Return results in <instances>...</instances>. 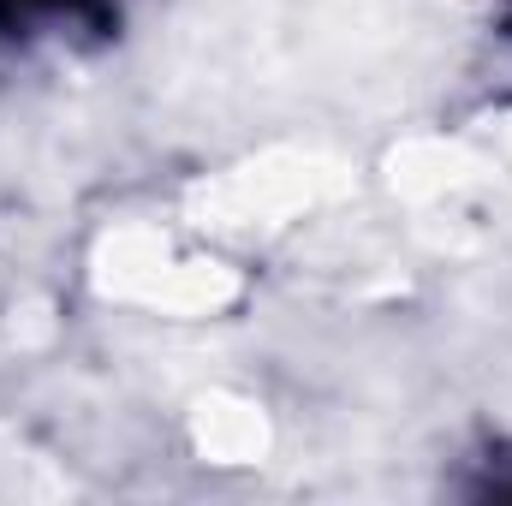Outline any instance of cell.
I'll return each mask as SVG.
<instances>
[{
    "instance_id": "cell-1",
    "label": "cell",
    "mask_w": 512,
    "mask_h": 506,
    "mask_svg": "<svg viewBox=\"0 0 512 506\" xmlns=\"http://www.w3.org/2000/svg\"><path fill=\"white\" fill-rule=\"evenodd\" d=\"M36 6H48V12H96V0H0V24L18 30Z\"/></svg>"
}]
</instances>
